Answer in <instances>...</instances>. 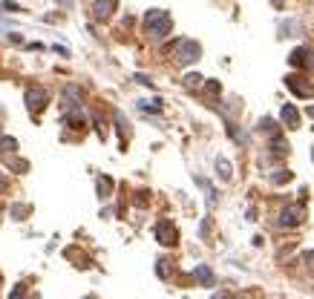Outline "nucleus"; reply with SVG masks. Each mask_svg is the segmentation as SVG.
Listing matches in <instances>:
<instances>
[{
    "label": "nucleus",
    "mask_w": 314,
    "mask_h": 299,
    "mask_svg": "<svg viewBox=\"0 0 314 299\" xmlns=\"http://www.w3.org/2000/svg\"><path fill=\"white\" fill-rule=\"evenodd\" d=\"M282 32H305V26H302L300 20H288V23H282Z\"/></svg>",
    "instance_id": "19"
},
{
    "label": "nucleus",
    "mask_w": 314,
    "mask_h": 299,
    "mask_svg": "<svg viewBox=\"0 0 314 299\" xmlns=\"http://www.w3.org/2000/svg\"><path fill=\"white\" fill-rule=\"evenodd\" d=\"M3 9H6V12H21V9H18V3H3Z\"/></svg>",
    "instance_id": "28"
},
{
    "label": "nucleus",
    "mask_w": 314,
    "mask_h": 299,
    "mask_svg": "<svg viewBox=\"0 0 314 299\" xmlns=\"http://www.w3.org/2000/svg\"><path fill=\"white\" fill-rule=\"evenodd\" d=\"M26 296V288L24 285H15V290H12V296L9 299H24Z\"/></svg>",
    "instance_id": "25"
},
{
    "label": "nucleus",
    "mask_w": 314,
    "mask_h": 299,
    "mask_svg": "<svg viewBox=\"0 0 314 299\" xmlns=\"http://www.w3.org/2000/svg\"><path fill=\"white\" fill-rule=\"evenodd\" d=\"M193 276H196V279H199V282H202L205 288H213V282H216V276H213V270H210L208 264H196Z\"/></svg>",
    "instance_id": "8"
},
{
    "label": "nucleus",
    "mask_w": 314,
    "mask_h": 299,
    "mask_svg": "<svg viewBox=\"0 0 314 299\" xmlns=\"http://www.w3.org/2000/svg\"><path fill=\"white\" fill-rule=\"evenodd\" d=\"M282 121H285L291 130H297V126H300V112H297L291 104H285V106H282Z\"/></svg>",
    "instance_id": "9"
},
{
    "label": "nucleus",
    "mask_w": 314,
    "mask_h": 299,
    "mask_svg": "<svg viewBox=\"0 0 314 299\" xmlns=\"http://www.w3.org/2000/svg\"><path fill=\"white\" fill-rule=\"evenodd\" d=\"M61 6H64V9H72V0H58Z\"/></svg>",
    "instance_id": "31"
},
{
    "label": "nucleus",
    "mask_w": 314,
    "mask_h": 299,
    "mask_svg": "<svg viewBox=\"0 0 314 299\" xmlns=\"http://www.w3.org/2000/svg\"><path fill=\"white\" fill-rule=\"evenodd\" d=\"M118 9V3L116 0H95L93 3V14H95V20H107L113 12Z\"/></svg>",
    "instance_id": "7"
},
{
    "label": "nucleus",
    "mask_w": 314,
    "mask_h": 299,
    "mask_svg": "<svg viewBox=\"0 0 314 299\" xmlns=\"http://www.w3.org/2000/svg\"><path fill=\"white\" fill-rule=\"evenodd\" d=\"M156 239L162 242L164 248H173L176 242H179V233H176L173 222H167V218H162V222L156 224Z\"/></svg>",
    "instance_id": "4"
},
{
    "label": "nucleus",
    "mask_w": 314,
    "mask_h": 299,
    "mask_svg": "<svg viewBox=\"0 0 314 299\" xmlns=\"http://www.w3.org/2000/svg\"><path fill=\"white\" fill-rule=\"evenodd\" d=\"M67 124H70V126H75V130H81V126H84V115H81V106H78V110H72V112L67 115Z\"/></svg>",
    "instance_id": "14"
},
{
    "label": "nucleus",
    "mask_w": 314,
    "mask_h": 299,
    "mask_svg": "<svg viewBox=\"0 0 314 299\" xmlns=\"http://www.w3.org/2000/svg\"><path fill=\"white\" fill-rule=\"evenodd\" d=\"M210 299H231V294H213Z\"/></svg>",
    "instance_id": "30"
},
{
    "label": "nucleus",
    "mask_w": 314,
    "mask_h": 299,
    "mask_svg": "<svg viewBox=\"0 0 314 299\" xmlns=\"http://www.w3.org/2000/svg\"><path fill=\"white\" fill-rule=\"evenodd\" d=\"M302 66L314 72V52H311V49H305V60H302Z\"/></svg>",
    "instance_id": "24"
},
{
    "label": "nucleus",
    "mask_w": 314,
    "mask_h": 299,
    "mask_svg": "<svg viewBox=\"0 0 314 299\" xmlns=\"http://www.w3.org/2000/svg\"><path fill=\"white\" fill-rule=\"evenodd\" d=\"M285 86H288L294 95H300V98H311L314 95V86L305 78H300V75H288V78H285Z\"/></svg>",
    "instance_id": "5"
},
{
    "label": "nucleus",
    "mask_w": 314,
    "mask_h": 299,
    "mask_svg": "<svg viewBox=\"0 0 314 299\" xmlns=\"http://www.w3.org/2000/svg\"><path fill=\"white\" fill-rule=\"evenodd\" d=\"M24 101H26V110L32 115H41L44 112V106L49 104V92L44 90V86H29L24 95Z\"/></svg>",
    "instance_id": "2"
},
{
    "label": "nucleus",
    "mask_w": 314,
    "mask_h": 299,
    "mask_svg": "<svg viewBox=\"0 0 314 299\" xmlns=\"http://www.w3.org/2000/svg\"><path fill=\"white\" fill-rule=\"evenodd\" d=\"M199 55H202V46L196 44V40H179L176 44V60L182 64V66H187V64H196Z\"/></svg>",
    "instance_id": "3"
},
{
    "label": "nucleus",
    "mask_w": 314,
    "mask_h": 299,
    "mask_svg": "<svg viewBox=\"0 0 314 299\" xmlns=\"http://www.w3.org/2000/svg\"><path fill=\"white\" fill-rule=\"evenodd\" d=\"M208 233H210V218H205V222H202V228H199V236H202V239H208Z\"/></svg>",
    "instance_id": "26"
},
{
    "label": "nucleus",
    "mask_w": 314,
    "mask_h": 299,
    "mask_svg": "<svg viewBox=\"0 0 314 299\" xmlns=\"http://www.w3.org/2000/svg\"><path fill=\"white\" fill-rule=\"evenodd\" d=\"M302 60H305V46H300V49H294L288 58V64L291 66H302Z\"/></svg>",
    "instance_id": "15"
},
{
    "label": "nucleus",
    "mask_w": 314,
    "mask_h": 299,
    "mask_svg": "<svg viewBox=\"0 0 314 299\" xmlns=\"http://www.w3.org/2000/svg\"><path fill=\"white\" fill-rule=\"evenodd\" d=\"M216 172H219V178L222 182H231V161L228 158H216Z\"/></svg>",
    "instance_id": "10"
},
{
    "label": "nucleus",
    "mask_w": 314,
    "mask_h": 299,
    "mask_svg": "<svg viewBox=\"0 0 314 299\" xmlns=\"http://www.w3.org/2000/svg\"><path fill=\"white\" fill-rule=\"evenodd\" d=\"M302 218H305V210L302 207H288L279 216V228H297V224H302Z\"/></svg>",
    "instance_id": "6"
},
{
    "label": "nucleus",
    "mask_w": 314,
    "mask_h": 299,
    "mask_svg": "<svg viewBox=\"0 0 314 299\" xmlns=\"http://www.w3.org/2000/svg\"><path fill=\"white\" fill-rule=\"evenodd\" d=\"M15 150H18V141L15 138H0V156H15Z\"/></svg>",
    "instance_id": "11"
},
{
    "label": "nucleus",
    "mask_w": 314,
    "mask_h": 299,
    "mask_svg": "<svg viewBox=\"0 0 314 299\" xmlns=\"http://www.w3.org/2000/svg\"><path fill=\"white\" fill-rule=\"evenodd\" d=\"M26 213H29V207H26V204H15V207H12V216L18 218V222H21V218H24Z\"/></svg>",
    "instance_id": "23"
},
{
    "label": "nucleus",
    "mask_w": 314,
    "mask_h": 299,
    "mask_svg": "<svg viewBox=\"0 0 314 299\" xmlns=\"http://www.w3.org/2000/svg\"><path fill=\"white\" fill-rule=\"evenodd\" d=\"M136 80H139V84H144V86H150V84H153V80L147 78V75H136Z\"/></svg>",
    "instance_id": "27"
},
{
    "label": "nucleus",
    "mask_w": 314,
    "mask_h": 299,
    "mask_svg": "<svg viewBox=\"0 0 314 299\" xmlns=\"http://www.w3.org/2000/svg\"><path fill=\"white\" fill-rule=\"evenodd\" d=\"M156 274L162 276V279H167V276H170V262H164V259H159V262H156Z\"/></svg>",
    "instance_id": "20"
},
{
    "label": "nucleus",
    "mask_w": 314,
    "mask_h": 299,
    "mask_svg": "<svg viewBox=\"0 0 314 299\" xmlns=\"http://www.w3.org/2000/svg\"><path fill=\"white\" fill-rule=\"evenodd\" d=\"M308 118H314V106H308Z\"/></svg>",
    "instance_id": "34"
},
{
    "label": "nucleus",
    "mask_w": 314,
    "mask_h": 299,
    "mask_svg": "<svg viewBox=\"0 0 314 299\" xmlns=\"http://www.w3.org/2000/svg\"><path fill=\"white\" fill-rule=\"evenodd\" d=\"M291 176H294L291 170H277L274 176H271V182H274V184H285V182H291Z\"/></svg>",
    "instance_id": "18"
},
{
    "label": "nucleus",
    "mask_w": 314,
    "mask_h": 299,
    "mask_svg": "<svg viewBox=\"0 0 314 299\" xmlns=\"http://www.w3.org/2000/svg\"><path fill=\"white\" fill-rule=\"evenodd\" d=\"M271 3H274L277 9H282V6H285V0H271Z\"/></svg>",
    "instance_id": "32"
},
{
    "label": "nucleus",
    "mask_w": 314,
    "mask_h": 299,
    "mask_svg": "<svg viewBox=\"0 0 314 299\" xmlns=\"http://www.w3.org/2000/svg\"><path fill=\"white\" fill-rule=\"evenodd\" d=\"M110 193H113V178L101 176V178H98V196H101V198H107Z\"/></svg>",
    "instance_id": "13"
},
{
    "label": "nucleus",
    "mask_w": 314,
    "mask_h": 299,
    "mask_svg": "<svg viewBox=\"0 0 314 299\" xmlns=\"http://www.w3.org/2000/svg\"><path fill=\"white\" fill-rule=\"evenodd\" d=\"M285 152H288V144L279 136H274V141H271V156H285Z\"/></svg>",
    "instance_id": "12"
},
{
    "label": "nucleus",
    "mask_w": 314,
    "mask_h": 299,
    "mask_svg": "<svg viewBox=\"0 0 314 299\" xmlns=\"http://www.w3.org/2000/svg\"><path fill=\"white\" fill-rule=\"evenodd\" d=\"M202 80H205L202 75H187V78H185V86H187V90H196Z\"/></svg>",
    "instance_id": "21"
},
{
    "label": "nucleus",
    "mask_w": 314,
    "mask_h": 299,
    "mask_svg": "<svg viewBox=\"0 0 314 299\" xmlns=\"http://www.w3.org/2000/svg\"><path fill=\"white\" fill-rule=\"evenodd\" d=\"M3 187H6V178H3V176H0V190H3Z\"/></svg>",
    "instance_id": "33"
},
{
    "label": "nucleus",
    "mask_w": 314,
    "mask_h": 299,
    "mask_svg": "<svg viewBox=\"0 0 314 299\" xmlns=\"http://www.w3.org/2000/svg\"><path fill=\"white\" fill-rule=\"evenodd\" d=\"M9 167H12V170H18V172H26V170H29V164H26V161H21V158H9Z\"/></svg>",
    "instance_id": "22"
},
{
    "label": "nucleus",
    "mask_w": 314,
    "mask_h": 299,
    "mask_svg": "<svg viewBox=\"0 0 314 299\" xmlns=\"http://www.w3.org/2000/svg\"><path fill=\"white\" fill-rule=\"evenodd\" d=\"M305 262H308V268L314 270V250H311V253H305Z\"/></svg>",
    "instance_id": "29"
},
{
    "label": "nucleus",
    "mask_w": 314,
    "mask_h": 299,
    "mask_svg": "<svg viewBox=\"0 0 314 299\" xmlns=\"http://www.w3.org/2000/svg\"><path fill=\"white\" fill-rule=\"evenodd\" d=\"M259 132H268V136H277V124L271 118H262L259 121Z\"/></svg>",
    "instance_id": "17"
},
{
    "label": "nucleus",
    "mask_w": 314,
    "mask_h": 299,
    "mask_svg": "<svg viewBox=\"0 0 314 299\" xmlns=\"http://www.w3.org/2000/svg\"><path fill=\"white\" fill-rule=\"evenodd\" d=\"M139 110H144V112H159V110H162V101H159V98H153V101H139Z\"/></svg>",
    "instance_id": "16"
},
{
    "label": "nucleus",
    "mask_w": 314,
    "mask_h": 299,
    "mask_svg": "<svg viewBox=\"0 0 314 299\" xmlns=\"http://www.w3.org/2000/svg\"><path fill=\"white\" fill-rule=\"evenodd\" d=\"M144 29H147V34H150V40H164L167 34H170V29H173V20H170V14L162 9H150L147 14H144Z\"/></svg>",
    "instance_id": "1"
}]
</instances>
